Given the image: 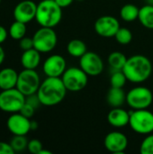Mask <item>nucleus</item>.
Returning <instances> with one entry per match:
<instances>
[{"label":"nucleus","mask_w":153,"mask_h":154,"mask_svg":"<svg viewBox=\"0 0 153 154\" xmlns=\"http://www.w3.org/2000/svg\"><path fill=\"white\" fill-rule=\"evenodd\" d=\"M67 91L61 78L47 77L41 83L36 94L42 106H54L64 100Z\"/></svg>","instance_id":"obj_1"},{"label":"nucleus","mask_w":153,"mask_h":154,"mask_svg":"<svg viewBox=\"0 0 153 154\" xmlns=\"http://www.w3.org/2000/svg\"><path fill=\"white\" fill-rule=\"evenodd\" d=\"M128 81L140 84L146 81L152 73V63L144 55L136 54L127 59L122 69Z\"/></svg>","instance_id":"obj_2"},{"label":"nucleus","mask_w":153,"mask_h":154,"mask_svg":"<svg viewBox=\"0 0 153 154\" xmlns=\"http://www.w3.org/2000/svg\"><path fill=\"white\" fill-rule=\"evenodd\" d=\"M62 19V8L54 0H41L37 5L35 15L40 26L54 28Z\"/></svg>","instance_id":"obj_3"},{"label":"nucleus","mask_w":153,"mask_h":154,"mask_svg":"<svg viewBox=\"0 0 153 154\" xmlns=\"http://www.w3.org/2000/svg\"><path fill=\"white\" fill-rule=\"evenodd\" d=\"M129 125L136 134L142 135L152 134L153 113L148 109L131 111Z\"/></svg>","instance_id":"obj_4"},{"label":"nucleus","mask_w":153,"mask_h":154,"mask_svg":"<svg viewBox=\"0 0 153 154\" xmlns=\"http://www.w3.org/2000/svg\"><path fill=\"white\" fill-rule=\"evenodd\" d=\"M25 99L26 97L16 88L2 90L0 92V110L8 114L20 112L25 104Z\"/></svg>","instance_id":"obj_5"},{"label":"nucleus","mask_w":153,"mask_h":154,"mask_svg":"<svg viewBox=\"0 0 153 154\" xmlns=\"http://www.w3.org/2000/svg\"><path fill=\"white\" fill-rule=\"evenodd\" d=\"M60 78L67 90L70 92L83 90L88 82V75L80 67L67 68Z\"/></svg>","instance_id":"obj_6"},{"label":"nucleus","mask_w":153,"mask_h":154,"mask_svg":"<svg viewBox=\"0 0 153 154\" xmlns=\"http://www.w3.org/2000/svg\"><path fill=\"white\" fill-rule=\"evenodd\" d=\"M33 48L41 53H48L52 51L57 43L58 36L53 28L41 26L32 36Z\"/></svg>","instance_id":"obj_7"},{"label":"nucleus","mask_w":153,"mask_h":154,"mask_svg":"<svg viewBox=\"0 0 153 154\" xmlns=\"http://www.w3.org/2000/svg\"><path fill=\"white\" fill-rule=\"evenodd\" d=\"M152 102V92L146 87H135L126 94V104L133 110L148 109Z\"/></svg>","instance_id":"obj_8"},{"label":"nucleus","mask_w":153,"mask_h":154,"mask_svg":"<svg viewBox=\"0 0 153 154\" xmlns=\"http://www.w3.org/2000/svg\"><path fill=\"white\" fill-rule=\"evenodd\" d=\"M41 83L40 76L35 69H23L18 73L16 88L27 97L37 93Z\"/></svg>","instance_id":"obj_9"},{"label":"nucleus","mask_w":153,"mask_h":154,"mask_svg":"<svg viewBox=\"0 0 153 154\" xmlns=\"http://www.w3.org/2000/svg\"><path fill=\"white\" fill-rule=\"evenodd\" d=\"M79 67L91 77L100 75L104 70V61L102 58L94 51H87L79 58Z\"/></svg>","instance_id":"obj_10"},{"label":"nucleus","mask_w":153,"mask_h":154,"mask_svg":"<svg viewBox=\"0 0 153 154\" xmlns=\"http://www.w3.org/2000/svg\"><path fill=\"white\" fill-rule=\"evenodd\" d=\"M96 32L104 38L115 37L120 28V23L113 15H103L96 19L94 24Z\"/></svg>","instance_id":"obj_11"},{"label":"nucleus","mask_w":153,"mask_h":154,"mask_svg":"<svg viewBox=\"0 0 153 154\" xmlns=\"http://www.w3.org/2000/svg\"><path fill=\"white\" fill-rule=\"evenodd\" d=\"M8 131L13 135H27L31 129L30 118L23 116L20 112L11 114L6 121Z\"/></svg>","instance_id":"obj_12"},{"label":"nucleus","mask_w":153,"mask_h":154,"mask_svg":"<svg viewBox=\"0 0 153 154\" xmlns=\"http://www.w3.org/2000/svg\"><path fill=\"white\" fill-rule=\"evenodd\" d=\"M67 69V62L63 56L60 54H52L49 56L43 62L42 70L46 77L60 78Z\"/></svg>","instance_id":"obj_13"},{"label":"nucleus","mask_w":153,"mask_h":154,"mask_svg":"<svg viewBox=\"0 0 153 154\" xmlns=\"http://www.w3.org/2000/svg\"><path fill=\"white\" fill-rule=\"evenodd\" d=\"M104 145L106 149L112 153H124L128 147V138L124 133L113 131L105 137Z\"/></svg>","instance_id":"obj_14"},{"label":"nucleus","mask_w":153,"mask_h":154,"mask_svg":"<svg viewBox=\"0 0 153 154\" xmlns=\"http://www.w3.org/2000/svg\"><path fill=\"white\" fill-rule=\"evenodd\" d=\"M37 11V4L32 0H23L19 2L14 8V20L28 23L35 19Z\"/></svg>","instance_id":"obj_15"},{"label":"nucleus","mask_w":153,"mask_h":154,"mask_svg":"<svg viewBox=\"0 0 153 154\" xmlns=\"http://www.w3.org/2000/svg\"><path fill=\"white\" fill-rule=\"evenodd\" d=\"M107 121L115 128L125 127L130 122V112L122 107H113L107 115Z\"/></svg>","instance_id":"obj_16"},{"label":"nucleus","mask_w":153,"mask_h":154,"mask_svg":"<svg viewBox=\"0 0 153 154\" xmlns=\"http://www.w3.org/2000/svg\"><path fill=\"white\" fill-rule=\"evenodd\" d=\"M41 63V52L32 48L23 51L21 56V64L23 69H36Z\"/></svg>","instance_id":"obj_17"},{"label":"nucleus","mask_w":153,"mask_h":154,"mask_svg":"<svg viewBox=\"0 0 153 154\" xmlns=\"http://www.w3.org/2000/svg\"><path fill=\"white\" fill-rule=\"evenodd\" d=\"M18 73L12 68H4L0 70V89H10L16 88Z\"/></svg>","instance_id":"obj_18"},{"label":"nucleus","mask_w":153,"mask_h":154,"mask_svg":"<svg viewBox=\"0 0 153 154\" xmlns=\"http://www.w3.org/2000/svg\"><path fill=\"white\" fill-rule=\"evenodd\" d=\"M106 101L112 107H122L126 103V93L122 88L111 87L106 95Z\"/></svg>","instance_id":"obj_19"},{"label":"nucleus","mask_w":153,"mask_h":154,"mask_svg":"<svg viewBox=\"0 0 153 154\" xmlns=\"http://www.w3.org/2000/svg\"><path fill=\"white\" fill-rule=\"evenodd\" d=\"M138 20L141 24L147 28L153 29V5L147 4L140 8Z\"/></svg>","instance_id":"obj_20"},{"label":"nucleus","mask_w":153,"mask_h":154,"mask_svg":"<svg viewBox=\"0 0 153 154\" xmlns=\"http://www.w3.org/2000/svg\"><path fill=\"white\" fill-rule=\"evenodd\" d=\"M67 51L71 57L80 58L87 51V49L86 43L82 40L73 39L69 42L67 45Z\"/></svg>","instance_id":"obj_21"},{"label":"nucleus","mask_w":153,"mask_h":154,"mask_svg":"<svg viewBox=\"0 0 153 154\" xmlns=\"http://www.w3.org/2000/svg\"><path fill=\"white\" fill-rule=\"evenodd\" d=\"M127 57L121 51H113L109 54L107 61L113 70H122L124 67Z\"/></svg>","instance_id":"obj_22"},{"label":"nucleus","mask_w":153,"mask_h":154,"mask_svg":"<svg viewBox=\"0 0 153 154\" xmlns=\"http://www.w3.org/2000/svg\"><path fill=\"white\" fill-rule=\"evenodd\" d=\"M140 8L133 4H126L120 10V17L125 22H133L138 19Z\"/></svg>","instance_id":"obj_23"},{"label":"nucleus","mask_w":153,"mask_h":154,"mask_svg":"<svg viewBox=\"0 0 153 154\" xmlns=\"http://www.w3.org/2000/svg\"><path fill=\"white\" fill-rule=\"evenodd\" d=\"M26 31H27L26 23L14 20V22L10 25L8 32H9V36L12 39L15 41H20L22 38L25 36Z\"/></svg>","instance_id":"obj_24"},{"label":"nucleus","mask_w":153,"mask_h":154,"mask_svg":"<svg viewBox=\"0 0 153 154\" xmlns=\"http://www.w3.org/2000/svg\"><path fill=\"white\" fill-rule=\"evenodd\" d=\"M115 39L118 43L122 45H127L133 40V33L128 28L120 27L115 35Z\"/></svg>","instance_id":"obj_25"},{"label":"nucleus","mask_w":153,"mask_h":154,"mask_svg":"<svg viewBox=\"0 0 153 154\" xmlns=\"http://www.w3.org/2000/svg\"><path fill=\"white\" fill-rule=\"evenodd\" d=\"M128 81L123 70H114L110 78V84L113 88H124Z\"/></svg>","instance_id":"obj_26"},{"label":"nucleus","mask_w":153,"mask_h":154,"mask_svg":"<svg viewBox=\"0 0 153 154\" xmlns=\"http://www.w3.org/2000/svg\"><path fill=\"white\" fill-rule=\"evenodd\" d=\"M28 142L25 135H14L10 141V144L14 152H20L27 149Z\"/></svg>","instance_id":"obj_27"},{"label":"nucleus","mask_w":153,"mask_h":154,"mask_svg":"<svg viewBox=\"0 0 153 154\" xmlns=\"http://www.w3.org/2000/svg\"><path fill=\"white\" fill-rule=\"evenodd\" d=\"M140 152L142 154H153V134H147L142 140L140 146Z\"/></svg>","instance_id":"obj_28"},{"label":"nucleus","mask_w":153,"mask_h":154,"mask_svg":"<svg viewBox=\"0 0 153 154\" xmlns=\"http://www.w3.org/2000/svg\"><path fill=\"white\" fill-rule=\"evenodd\" d=\"M42 149H43L42 143L38 139H32L28 142L27 150L29 151V152L32 154H39Z\"/></svg>","instance_id":"obj_29"},{"label":"nucleus","mask_w":153,"mask_h":154,"mask_svg":"<svg viewBox=\"0 0 153 154\" xmlns=\"http://www.w3.org/2000/svg\"><path fill=\"white\" fill-rule=\"evenodd\" d=\"M19 45H20V48H21L23 51H27V50L32 49V48H33L32 37L30 38V37L24 36L23 38H22V39L19 41Z\"/></svg>","instance_id":"obj_30"},{"label":"nucleus","mask_w":153,"mask_h":154,"mask_svg":"<svg viewBox=\"0 0 153 154\" xmlns=\"http://www.w3.org/2000/svg\"><path fill=\"white\" fill-rule=\"evenodd\" d=\"M34 112H35V108L32 106H31L30 104L26 103V102L20 110V113L23 116H26L28 118H32L33 116V115H34Z\"/></svg>","instance_id":"obj_31"},{"label":"nucleus","mask_w":153,"mask_h":154,"mask_svg":"<svg viewBox=\"0 0 153 154\" xmlns=\"http://www.w3.org/2000/svg\"><path fill=\"white\" fill-rule=\"evenodd\" d=\"M25 102L28 103V104H30L31 106H32L35 109L40 105H41V101H40V99H39V97H38V96H37L36 93L35 94H32V95H30V96H27L26 97V99H25Z\"/></svg>","instance_id":"obj_32"},{"label":"nucleus","mask_w":153,"mask_h":154,"mask_svg":"<svg viewBox=\"0 0 153 154\" xmlns=\"http://www.w3.org/2000/svg\"><path fill=\"white\" fill-rule=\"evenodd\" d=\"M10 143L0 142V154H14Z\"/></svg>","instance_id":"obj_33"},{"label":"nucleus","mask_w":153,"mask_h":154,"mask_svg":"<svg viewBox=\"0 0 153 154\" xmlns=\"http://www.w3.org/2000/svg\"><path fill=\"white\" fill-rule=\"evenodd\" d=\"M8 35H9L8 31L3 25H0V44H2L6 41Z\"/></svg>","instance_id":"obj_34"},{"label":"nucleus","mask_w":153,"mask_h":154,"mask_svg":"<svg viewBox=\"0 0 153 154\" xmlns=\"http://www.w3.org/2000/svg\"><path fill=\"white\" fill-rule=\"evenodd\" d=\"M61 8H65L73 4L74 0H54Z\"/></svg>","instance_id":"obj_35"},{"label":"nucleus","mask_w":153,"mask_h":154,"mask_svg":"<svg viewBox=\"0 0 153 154\" xmlns=\"http://www.w3.org/2000/svg\"><path fill=\"white\" fill-rule=\"evenodd\" d=\"M5 58V50L3 49V47L0 44V65L4 62Z\"/></svg>","instance_id":"obj_36"},{"label":"nucleus","mask_w":153,"mask_h":154,"mask_svg":"<svg viewBox=\"0 0 153 154\" xmlns=\"http://www.w3.org/2000/svg\"><path fill=\"white\" fill-rule=\"evenodd\" d=\"M38 128V123L36 121H31V129L36 130Z\"/></svg>","instance_id":"obj_37"},{"label":"nucleus","mask_w":153,"mask_h":154,"mask_svg":"<svg viewBox=\"0 0 153 154\" xmlns=\"http://www.w3.org/2000/svg\"><path fill=\"white\" fill-rule=\"evenodd\" d=\"M39 154H52L51 152H50V151H48V150H44V149H42L41 152H40V153Z\"/></svg>","instance_id":"obj_38"},{"label":"nucleus","mask_w":153,"mask_h":154,"mask_svg":"<svg viewBox=\"0 0 153 154\" xmlns=\"http://www.w3.org/2000/svg\"><path fill=\"white\" fill-rule=\"evenodd\" d=\"M148 1V4H150V5H153V0H147Z\"/></svg>","instance_id":"obj_39"},{"label":"nucleus","mask_w":153,"mask_h":154,"mask_svg":"<svg viewBox=\"0 0 153 154\" xmlns=\"http://www.w3.org/2000/svg\"><path fill=\"white\" fill-rule=\"evenodd\" d=\"M1 2H2V0H0V4H1Z\"/></svg>","instance_id":"obj_40"}]
</instances>
